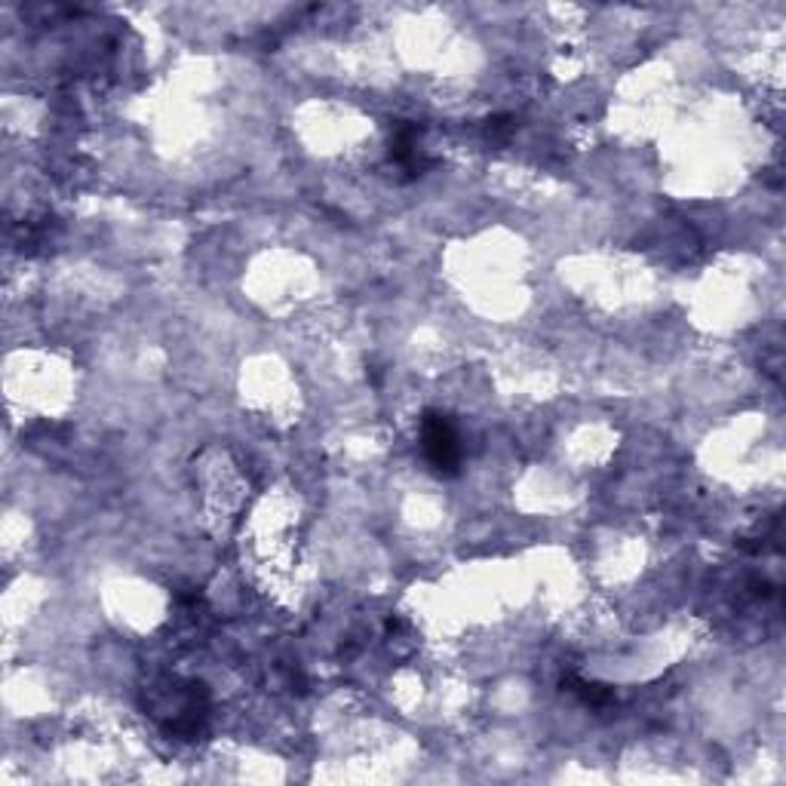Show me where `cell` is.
I'll return each instance as SVG.
<instances>
[{"mask_svg": "<svg viewBox=\"0 0 786 786\" xmlns=\"http://www.w3.org/2000/svg\"><path fill=\"white\" fill-rule=\"evenodd\" d=\"M151 710L154 719L161 722L166 732L181 740H194L203 719L210 713V695L200 682L166 680L161 685H151Z\"/></svg>", "mask_w": 786, "mask_h": 786, "instance_id": "6da1fadb", "label": "cell"}, {"mask_svg": "<svg viewBox=\"0 0 786 786\" xmlns=\"http://www.w3.org/2000/svg\"><path fill=\"white\" fill-rule=\"evenodd\" d=\"M421 448L430 470L443 480L461 473V436L443 411H424L421 418Z\"/></svg>", "mask_w": 786, "mask_h": 786, "instance_id": "7a4b0ae2", "label": "cell"}, {"mask_svg": "<svg viewBox=\"0 0 786 786\" xmlns=\"http://www.w3.org/2000/svg\"><path fill=\"white\" fill-rule=\"evenodd\" d=\"M418 136H421V126L415 124H406V121H400V124L393 126V136H391V161L403 169V173H409V179L415 176H421L424 169L430 166V161L421 157V148H418Z\"/></svg>", "mask_w": 786, "mask_h": 786, "instance_id": "3957f363", "label": "cell"}, {"mask_svg": "<svg viewBox=\"0 0 786 786\" xmlns=\"http://www.w3.org/2000/svg\"><path fill=\"white\" fill-rule=\"evenodd\" d=\"M562 685H569V692H572V695H578L581 700H584V703H587V707H596V710H603V707H608V703H614V692L606 688V685L574 680V676H569V680L562 682Z\"/></svg>", "mask_w": 786, "mask_h": 786, "instance_id": "277c9868", "label": "cell"}, {"mask_svg": "<svg viewBox=\"0 0 786 786\" xmlns=\"http://www.w3.org/2000/svg\"><path fill=\"white\" fill-rule=\"evenodd\" d=\"M514 126H517V124H514V117L500 114V117H492L485 129H489V136H495V139H504V136H510V132H514Z\"/></svg>", "mask_w": 786, "mask_h": 786, "instance_id": "5b68a950", "label": "cell"}]
</instances>
